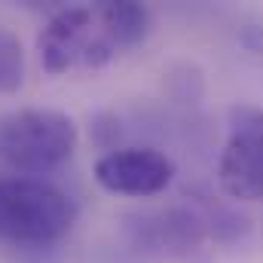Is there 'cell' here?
<instances>
[{"instance_id": "cell-1", "label": "cell", "mask_w": 263, "mask_h": 263, "mask_svg": "<svg viewBox=\"0 0 263 263\" xmlns=\"http://www.w3.org/2000/svg\"><path fill=\"white\" fill-rule=\"evenodd\" d=\"M77 220V205L65 190L40 178H0V242L46 248L62 242Z\"/></svg>"}, {"instance_id": "cell-2", "label": "cell", "mask_w": 263, "mask_h": 263, "mask_svg": "<svg viewBox=\"0 0 263 263\" xmlns=\"http://www.w3.org/2000/svg\"><path fill=\"white\" fill-rule=\"evenodd\" d=\"M77 123L62 110L28 107L0 120V156L22 175H46L77 150Z\"/></svg>"}, {"instance_id": "cell-3", "label": "cell", "mask_w": 263, "mask_h": 263, "mask_svg": "<svg viewBox=\"0 0 263 263\" xmlns=\"http://www.w3.org/2000/svg\"><path fill=\"white\" fill-rule=\"evenodd\" d=\"M37 52L46 73H65L70 67H101L117 49L104 37L95 6L59 9L37 34Z\"/></svg>"}, {"instance_id": "cell-4", "label": "cell", "mask_w": 263, "mask_h": 263, "mask_svg": "<svg viewBox=\"0 0 263 263\" xmlns=\"http://www.w3.org/2000/svg\"><path fill=\"white\" fill-rule=\"evenodd\" d=\"M227 144L217 162L220 190L236 202L263 199V107L233 104L227 110Z\"/></svg>"}, {"instance_id": "cell-5", "label": "cell", "mask_w": 263, "mask_h": 263, "mask_svg": "<svg viewBox=\"0 0 263 263\" xmlns=\"http://www.w3.org/2000/svg\"><path fill=\"white\" fill-rule=\"evenodd\" d=\"M95 184L117 196H156L175 181V162L156 147H120L98 156Z\"/></svg>"}, {"instance_id": "cell-6", "label": "cell", "mask_w": 263, "mask_h": 263, "mask_svg": "<svg viewBox=\"0 0 263 263\" xmlns=\"http://www.w3.org/2000/svg\"><path fill=\"white\" fill-rule=\"evenodd\" d=\"M98 9V22L104 37L114 43V49H132L138 43H144L147 31H150V12L147 6L135 3V0H107Z\"/></svg>"}, {"instance_id": "cell-7", "label": "cell", "mask_w": 263, "mask_h": 263, "mask_svg": "<svg viewBox=\"0 0 263 263\" xmlns=\"http://www.w3.org/2000/svg\"><path fill=\"white\" fill-rule=\"evenodd\" d=\"M25 83V49L22 40L0 25V95L18 92Z\"/></svg>"}, {"instance_id": "cell-8", "label": "cell", "mask_w": 263, "mask_h": 263, "mask_svg": "<svg viewBox=\"0 0 263 263\" xmlns=\"http://www.w3.org/2000/svg\"><path fill=\"white\" fill-rule=\"evenodd\" d=\"M239 46L251 55H263V25L260 22H248L239 28Z\"/></svg>"}]
</instances>
